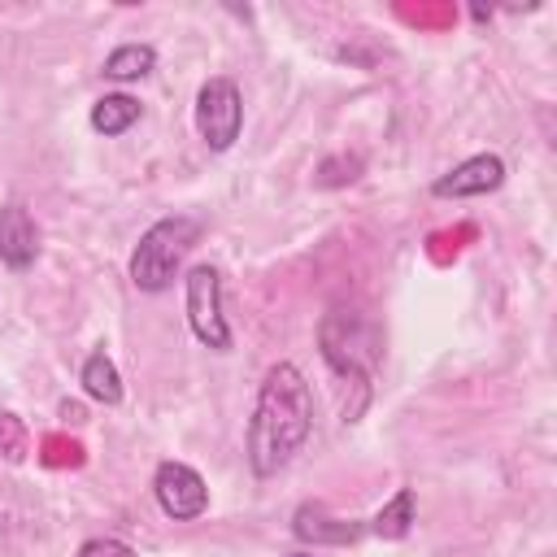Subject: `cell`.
I'll return each mask as SVG.
<instances>
[{"label": "cell", "instance_id": "cell-4", "mask_svg": "<svg viewBox=\"0 0 557 557\" xmlns=\"http://www.w3.org/2000/svg\"><path fill=\"white\" fill-rule=\"evenodd\" d=\"M196 131L209 152H226L244 131V96L231 78H205L196 91Z\"/></svg>", "mask_w": 557, "mask_h": 557}, {"label": "cell", "instance_id": "cell-8", "mask_svg": "<svg viewBox=\"0 0 557 557\" xmlns=\"http://www.w3.org/2000/svg\"><path fill=\"white\" fill-rule=\"evenodd\" d=\"M292 531H296L300 540H309V544H352V540L361 535V527H357V522L335 518V513H331L326 505H318V500H309V505H300V509H296Z\"/></svg>", "mask_w": 557, "mask_h": 557}, {"label": "cell", "instance_id": "cell-1", "mask_svg": "<svg viewBox=\"0 0 557 557\" xmlns=\"http://www.w3.org/2000/svg\"><path fill=\"white\" fill-rule=\"evenodd\" d=\"M313 431V392L300 366L274 361L257 387L252 418H248V466L257 479H270L292 466V457L305 448Z\"/></svg>", "mask_w": 557, "mask_h": 557}, {"label": "cell", "instance_id": "cell-6", "mask_svg": "<svg viewBox=\"0 0 557 557\" xmlns=\"http://www.w3.org/2000/svg\"><path fill=\"white\" fill-rule=\"evenodd\" d=\"M505 183V161L496 152H474L466 161H457L448 174H440L431 183L435 200H466V196H487Z\"/></svg>", "mask_w": 557, "mask_h": 557}, {"label": "cell", "instance_id": "cell-3", "mask_svg": "<svg viewBox=\"0 0 557 557\" xmlns=\"http://www.w3.org/2000/svg\"><path fill=\"white\" fill-rule=\"evenodd\" d=\"M183 305H187V326H191V335L205 348L226 352L235 344L231 322L222 313V274H218V265L200 261V265L187 270V278H183Z\"/></svg>", "mask_w": 557, "mask_h": 557}, {"label": "cell", "instance_id": "cell-2", "mask_svg": "<svg viewBox=\"0 0 557 557\" xmlns=\"http://www.w3.org/2000/svg\"><path fill=\"white\" fill-rule=\"evenodd\" d=\"M196 239H200V222L196 218H187V213L157 218L139 235V244L131 252V283L139 292H148V296L170 292L178 270H183V257L196 248Z\"/></svg>", "mask_w": 557, "mask_h": 557}, {"label": "cell", "instance_id": "cell-9", "mask_svg": "<svg viewBox=\"0 0 557 557\" xmlns=\"http://www.w3.org/2000/svg\"><path fill=\"white\" fill-rule=\"evenodd\" d=\"M139 100L135 96H126V91H109V96H100L96 104H91V131L96 135H122V131H131L135 122H139Z\"/></svg>", "mask_w": 557, "mask_h": 557}, {"label": "cell", "instance_id": "cell-10", "mask_svg": "<svg viewBox=\"0 0 557 557\" xmlns=\"http://www.w3.org/2000/svg\"><path fill=\"white\" fill-rule=\"evenodd\" d=\"M78 383H83V392H87L91 400H100V405H117V400H122V374H117V366H113V357H109L104 348H96V352L83 361Z\"/></svg>", "mask_w": 557, "mask_h": 557}, {"label": "cell", "instance_id": "cell-13", "mask_svg": "<svg viewBox=\"0 0 557 557\" xmlns=\"http://www.w3.org/2000/svg\"><path fill=\"white\" fill-rule=\"evenodd\" d=\"M0 453L9 461H22V453H26V431H22L17 413H0Z\"/></svg>", "mask_w": 557, "mask_h": 557}, {"label": "cell", "instance_id": "cell-7", "mask_svg": "<svg viewBox=\"0 0 557 557\" xmlns=\"http://www.w3.org/2000/svg\"><path fill=\"white\" fill-rule=\"evenodd\" d=\"M39 252V231L22 205H0V261L9 270H30Z\"/></svg>", "mask_w": 557, "mask_h": 557}, {"label": "cell", "instance_id": "cell-15", "mask_svg": "<svg viewBox=\"0 0 557 557\" xmlns=\"http://www.w3.org/2000/svg\"><path fill=\"white\" fill-rule=\"evenodd\" d=\"M287 557H313V553H287Z\"/></svg>", "mask_w": 557, "mask_h": 557}, {"label": "cell", "instance_id": "cell-11", "mask_svg": "<svg viewBox=\"0 0 557 557\" xmlns=\"http://www.w3.org/2000/svg\"><path fill=\"white\" fill-rule=\"evenodd\" d=\"M152 65H157V48H152V44H117V48L104 57V74L117 78V83L144 78V74H152Z\"/></svg>", "mask_w": 557, "mask_h": 557}, {"label": "cell", "instance_id": "cell-5", "mask_svg": "<svg viewBox=\"0 0 557 557\" xmlns=\"http://www.w3.org/2000/svg\"><path fill=\"white\" fill-rule=\"evenodd\" d=\"M152 496H157L161 513L174 522H191L209 509V487L187 461H161L152 474Z\"/></svg>", "mask_w": 557, "mask_h": 557}, {"label": "cell", "instance_id": "cell-14", "mask_svg": "<svg viewBox=\"0 0 557 557\" xmlns=\"http://www.w3.org/2000/svg\"><path fill=\"white\" fill-rule=\"evenodd\" d=\"M74 557H139L126 540H113V535H96V540H83Z\"/></svg>", "mask_w": 557, "mask_h": 557}, {"label": "cell", "instance_id": "cell-12", "mask_svg": "<svg viewBox=\"0 0 557 557\" xmlns=\"http://www.w3.org/2000/svg\"><path fill=\"white\" fill-rule=\"evenodd\" d=\"M413 527V487H400L374 518H370V531L383 535V540H405Z\"/></svg>", "mask_w": 557, "mask_h": 557}]
</instances>
